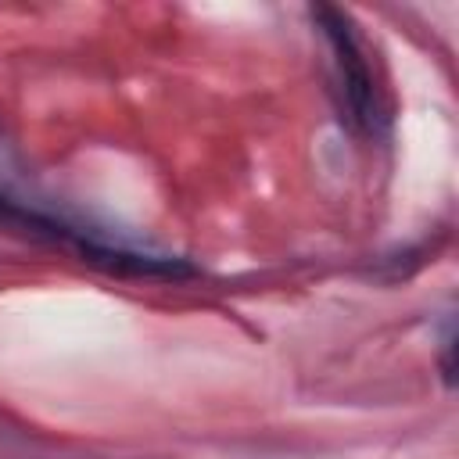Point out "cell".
<instances>
[{
    "label": "cell",
    "mask_w": 459,
    "mask_h": 459,
    "mask_svg": "<svg viewBox=\"0 0 459 459\" xmlns=\"http://www.w3.org/2000/svg\"><path fill=\"white\" fill-rule=\"evenodd\" d=\"M323 39L330 43V54H333V72H337V86H341V100L348 108V118L362 129H373L377 118H380V108H377V86H373V75H369V61H366V50L355 36V25L344 11L337 7H316L312 11Z\"/></svg>",
    "instance_id": "6da1fadb"
}]
</instances>
